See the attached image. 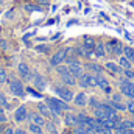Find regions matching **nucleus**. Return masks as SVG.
Listing matches in <instances>:
<instances>
[{"instance_id":"obj_17","label":"nucleus","mask_w":134,"mask_h":134,"mask_svg":"<svg viewBox=\"0 0 134 134\" xmlns=\"http://www.w3.org/2000/svg\"><path fill=\"white\" fill-rule=\"evenodd\" d=\"M95 44H97V39H95V37H92V36H83V44H81V45H83L86 50L94 52Z\"/></svg>"},{"instance_id":"obj_38","label":"nucleus","mask_w":134,"mask_h":134,"mask_svg":"<svg viewBox=\"0 0 134 134\" xmlns=\"http://www.w3.org/2000/svg\"><path fill=\"white\" fill-rule=\"evenodd\" d=\"M36 3L41 5V6H48L50 5V0H36Z\"/></svg>"},{"instance_id":"obj_42","label":"nucleus","mask_w":134,"mask_h":134,"mask_svg":"<svg viewBox=\"0 0 134 134\" xmlns=\"http://www.w3.org/2000/svg\"><path fill=\"white\" fill-rule=\"evenodd\" d=\"M103 92H104L106 95H111V94H112V87H111V84H109L108 87H104V89H103Z\"/></svg>"},{"instance_id":"obj_43","label":"nucleus","mask_w":134,"mask_h":134,"mask_svg":"<svg viewBox=\"0 0 134 134\" xmlns=\"http://www.w3.org/2000/svg\"><path fill=\"white\" fill-rule=\"evenodd\" d=\"M61 134H75V133H73V130H72V128H67V130H64Z\"/></svg>"},{"instance_id":"obj_3","label":"nucleus","mask_w":134,"mask_h":134,"mask_svg":"<svg viewBox=\"0 0 134 134\" xmlns=\"http://www.w3.org/2000/svg\"><path fill=\"white\" fill-rule=\"evenodd\" d=\"M8 87H9L11 95H14V97H17V98H24V97L27 95L25 86H24L22 80H19V78H11V80H8Z\"/></svg>"},{"instance_id":"obj_27","label":"nucleus","mask_w":134,"mask_h":134,"mask_svg":"<svg viewBox=\"0 0 134 134\" xmlns=\"http://www.w3.org/2000/svg\"><path fill=\"white\" fill-rule=\"evenodd\" d=\"M123 56H126L131 63H134V47L125 45V48H123Z\"/></svg>"},{"instance_id":"obj_49","label":"nucleus","mask_w":134,"mask_h":134,"mask_svg":"<svg viewBox=\"0 0 134 134\" xmlns=\"http://www.w3.org/2000/svg\"><path fill=\"white\" fill-rule=\"evenodd\" d=\"M133 120H134V117H133Z\"/></svg>"},{"instance_id":"obj_48","label":"nucleus","mask_w":134,"mask_h":134,"mask_svg":"<svg viewBox=\"0 0 134 134\" xmlns=\"http://www.w3.org/2000/svg\"><path fill=\"white\" fill-rule=\"evenodd\" d=\"M133 69H134V63H133Z\"/></svg>"},{"instance_id":"obj_33","label":"nucleus","mask_w":134,"mask_h":134,"mask_svg":"<svg viewBox=\"0 0 134 134\" xmlns=\"http://www.w3.org/2000/svg\"><path fill=\"white\" fill-rule=\"evenodd\" d=\"M126 112H130L134 117V98H128L126 100Z\"/></svg>"},{"instance_id":"obj_34","label":"nucleus","mask_w":134,"mask_h":134,"mask_svg":"<svg viewBox=\"0 0 134 134\" xmlns=\"http://www.w3.org/2000/svg\"><path fill=\"white\" fill-rule=\"evenodd\" d=\"M109 100H112V101H123V94H122V92H112V94H111V97H109Z\"/></svg>"},{"instance_id":"obj_1","label":"nucleus","mask_w":134,"mask_h":134,"mask_svg":"<svg viewBox=\"0 0 134 134\" xmlns=\"http://www.w3.org/2000/svg\"><path fill=\"white\" fill-rule=\"evenodd\" d=\"M55 70H56V73H58V76H59V80H61L63 84L70 86V87H75V86L78 84V78H75V76L70 73L67 64H59L58 67H55Z\"/></svg>"},{"instance_id":"obj_26","label":"nucleus","mask_w":134,"mask_h":134,"mask_svg":"<svg viewBox=\"0 0 134 134\" xmlns=\"http://www.w3.org/2000/svg\"><path fill=\"white\" fill-rule=\"evenodd\" d=\"M44 126H41V125H36L33 122H30V125H28V131L31 134H44V130H42Z\"/></svg>"},{"instance_id":"obj_32","label":"nucleus","mask_w":134,"mask_h":134,"mask_svg":"<svg viewBox=\"0 0 134 134\" xmlns=\"http://www.w3.org/2000/svg\"><path fill=\"white\" fill-rule=\"evenodd\" d=\"M0 104L5 108V109H11V104H9V100L6 98V95L3 92H0Z\"/></svg>"},{"instance_id":"obj_44","label":"nucleus","mask_w":134,"mask_h":134,"mask_svg":"<svg viewBox=\"0 0 134 134\" xmlns=\"http://www.w3.org/2000/svg\"><path fill=\"white\" fill-rule=\"evenodd\" d=\"M0 112H5V108H3L2 104H0Z\"/></svg>"},{"instance_id":"obj_15","label":"nucleus","mask_w":134,"mask_h":134,"mask_svg":"<svg viewBox=\"0 0 134 134\" xmlns=\"http://www.w3.org/2000/svg\"><path fill=\"white\" fill-rule=\"evenodd\" d=\"M36 111H37L41 115H44L47 120L52 119V111H50V108H48V104H47L45 101H39V103L36 104Z\"/></svg>"},{"instance_id":"obj_29","label":"nucleus","mask_w":134,"mask_h":134,"mask_svg":"<svg viewBox=\"0 0 134 134\" xmlns=\"http://www.w3.org/2000/svg\"><path fill=\"white\" fill-rule=\"evenodd\" d=\"M97 76H98V89H101V91H103L104 87H108V86L111 84V83H109V80H108L103 73H101V75H97Z\"/></svg>"},{"instance_id":"obj_40","label":"nucleus","mask_w":134,"mask_h":134,"mask_svg":"<svg viewBox=\"0 0 134 134\" xmlns=\"http://www.w3.org/2000/svg\"><path fill=\"white\" fill-rule=\"evenodd\" d=\"M3 134H14V128H13V126H6L5 131H3Z\"/></svg>"},{"instance_id":"obj_31","label":"nucleus","mask_w":134,"mask_h":134,"mask_svg":"<svg viewBox=\"0 0 134 134\" xmlns=\"http://www.w3.org/2000/svg\"><path fill=\"white\" fill-rule=\"evenodd\" d=\"M45 130H47V133H56V131H58V130H56V123H55L53 120H47Z\"/></svg>"},{"instance_id":"obj_10","label":"nucleus","mask_w":134,"mask_h":134,"mask_svg":"<svg viewBox=\"0 0 134 134\" xmlns=\"http://www.w3.org/2000/svg\"><path fill=\"white\" fill-rule=\"evenodd\" d=\"M87 101H89V95L86 94V91H80L73 97V104L78 106V108H86L87 106Z\"/></svg>"},{"instance_id":"obj_16","label":"nucleus","mask_w":134,"mask_h":134,"mask_svg":"<svg viewBox=\"0 0 134 134\" xmlns=\"http://www.w3.org/2000/svg\"><path fill=\"white\" fill-rule=\"evenodd\" d=\"M94 55H95V58H106L108 55H106V47H104V42L103 41H97V44H95V48H94Z\"/></svg>"},{"instance_id":"obj_13","label":"nucleus","mask_w":134,"mask_h":134,"mask_svg":"<svg viewBox=\"0 0 134 134\" xmlns=\"http://www.w3.org/2000/svg\"><path fill=\"white\" fill-rule=\"evenodd\" d=\"M84 67H86V70H87V72L95 73V75H101V73L104 72V66L98 64L97 61H87V63L84 64Z\"/></svg>"},{"instance_id":"obj_14","label":"nucleus","mask_w":134,"mask_h":134,"mask_svg":"<svg viewBox=\"0 0 134 134\" xmlns=\"http://www.w3.org/2000/svg\"><path fill=\"white\" fill-rule=\"evenodd\" d=\"M28 122H33L36 125H41V126H45V123H47V119L44 117V115H41L37 111H31V112H28V119H27Z\"/></svg>"},{"instance_id":"obj_7","label":"nucleus","mask_w":134,"mask_h":134,"mask_svg":"<svg viewBox=\"0 0 134 134\" xmlns=\"http://www.w3.org/2000/svg\"><path fill=\"white\" fill-rule=\"evenodd\" d=\"M17 73H19L20 80H24V81H31V78H33V70L30 69V66L27 63L17 64Z\"/></svg>"},{"instance_id":"obj_11","label":"nucleus","mask_w":134,"mask_h":134,"mask_svg":"<svg viewBox=\"0 0 134 134\" xmlns=\"http://www.w3.org/2000/svg\"><path fill=\"white\" fill-rule=\"evenodd\" d=\"M28 119V109L25 104H20L16 111H14V122L16 123H22Z\"/></svg>"},{"instance_id":"obj_25","label":"nucleus","mask_w":134,"mask_h":134,"mask_svg":"<svg viewBox=\"0 0 134 134\" xmlns=\"http://www.w3.org/2000/svg\"><path fill=\"white\" fill-rule=\"evenodd\" d=\"M100 104H101V101L98 100V97H97V95H91V97H89L87 106H89V108H91L92 111H94V109H97V108H98Z\"/></svg>"},{"instance_id":"obj_21","label":"nucleus","mask_w":134,"mask_h":134,"mask_svg":"<svg viewBox=\"0 0 134 134\" xmlns=\"http://www.w3.org/2000/svg\"><path fill=\"white\" fill-rule=\"evenodd\" d=\"M92 114H94V117H95L97 120H106V119H108V114H106V111H104L101 106H98L97 109H94Z\"/></svg>"},{"instance_id":"obj_37","label":"nucleus","mask_w":134,"mask_h":134,"mask_svg":"<svg viewBox=\"0 0 134 134\" xmlns=\"http://www.w3.org/2000/svg\"><path fill=\"white\" fill-rule=\"evenodd\" d=\"M0 50H8V41L6 39H0Z\"/></svg>"},{"instance_id":"obj_47","label":"nucleus","mask_w":134,"mask_h":134,"mask_svg":"<svg viewBox=\"0 0 134 134\" xmlns=\"http://www.w3.org/2000/svg\"><path fill=\"white\" fill-rule=\"evenodd\" d=\"M3 2H5V0H0V3H3Z\"/></svg>"},{"instance_id":"obj_9","label":"nucleus","mask_w":134,"mask_h":134,"mask_svg":"<svg viewBox=\"0 0 134 134\" xmlns=\"http://www.w3.org/2000/svg\"><path fill=\"white\" fill-rule=\"evenodd\" d=\"M63 122H64V125H66L67 128H75V126L78 125V117H76V114L72 112V109H70V111H66V112L63 114Z\"/></svg>"},{"instance_id":"obj_46","label":"nucleus","mask_w":134,"mask_h":134,"mask_svg":"<svg viewBox=\"0 0 134 134\" xmlns=\"http://www.w3.org/2000/svg\"><path fill=\"white\" fill-rule=\"evenodd\" d=\"M48 134H59V133H58V131H56V133H48Z\"/></svg>"},{"instance_id":"obj_6","label":"nucleus","mask_w":134,"mask_h":134,"mask_svg":"<svg viewBox=\"0 0 134 134\" xmlns=\"http://www.w3.org/2000/svg\"><path fill=\"white\" fill-rule=\"evenodd\" d=\"M31 83H33V87H36L37 91H45L47 89V80L44 75H41L37 70H33V78H31Z\"/></svg>"},{"instance_id":"obj_8","label":"nucleus","mask_w":134,"mask_h":134,"mask_svg":"<svg viewBox=\"0 0 134 134\" xmlns=\"http://www.w3.org/2000/svg\"><path fill=\"white\" fill-rule=\"evenodd\" d=\"M67 66H69V70H70V73H72L75 78H80V76L84 73V70H86L84 64H83L80 59H76V61H73V63H70V64H67Z\"/></svg>"},{"instance_id":"obj_23","label":"nucleus","mask_w":134,"mask_h":134,"mask_svg":"<svg viewBox=\"0 0 134 134\" xmlns=\"http://www.w3.org/2000/svg\"><path fill=\"white\" fill-rule=\"evenodd\" d=\"M78 86L84 91V89H89V81H87V72H84L80 78H78Z\"/></svg>"},{"instance_id":"obj_12","label":"nucleus","mask_w":134,"mask_h":134,"mask_svg":"<svg viewBox=\"0 0 134 134\" xmlns=\"http://www.w3.org/2000/svg\"><path fill=\"white\" fill-rule=\"evenodd\" d=\"M104 70L109 72L111 75H122L123 73V69L119 66V63H114V61H106L104 63Z\"/></svg>"},{"instance_id":"obj_5","label":"nucleus","mask_w":134,"mask_h":134,"mask_svg":"<svg viewBox=\"0 0 134 134\" xmlns=\"http://www.w3.org/2000/svg\"><path fill=\"white\" fill-rule=\"evenodd\" d=\"M66 56H67V47H61V48H58L53 55H50V59H48L50 67H58L59 64H64Z\"/></svg>"},{"instance_id":"obj_36","label":"nucleus","mask_w":134,"mask_h":134,"mask_svg":"<svg viewBox=\"0 0 134 134\" xmlns=\"http://www.w3.org/2000/svg\"><path fill=\"white\" fill-rule=\"evenodd\" d=\"M5 83H8V75H6L5 69L0 66V84H5Z\"/></svg>"},{"instance_id":"obj_41","label":"nucleus","mask_w":134,"mask_h":134,"mask_svg":"<svg viewBox=\"0 0 134 134\" xmlns=\"http://www.w3.org/2000/svg\"><path fill=\"white\" fill-rule=\"evenodd\" d=\"M14 134H27V130H24V128H14Z\"/></svg>"},{"instance_id":"obj_39","label":"nucleus","mask_w":134,"mask_h":134,"mask_svg":"<svg viewBox=\"0 0 134 134\" xmlns=\"http://www.w3.org/2000/svg\"><path fill=\"white\" fill-rule=\"evenodd\" d=\"M6 122H8L6 114H5V112H0V123H6Z\"/></svg>"},{"instance_id":"obj_20","label":"nucleus","mask_w":134,"mask_h":134,"mask_svg":"<svg viewBox=\"0 0 134 134\" xmlns=\"http://www.w3.org/2000/svg\"><path fill=\"white\" fill-rule=\"evenodd\" d=\"M108 103L115 109V111H119V112H125L126 111V103H123V101H112V100H108Z\"/></svg>"},{"instance_id":"obj_45","label":"nucleus","mask_w":134,"mask_h":134,"mask_svg":"<svg viewBox=\"0 0 134 134\" xmlns=\"http://www.w3.org/2000/svg\"><path fill=\"white\" fill-rule=\"evenodd\" d=\"M3 131H5V128H3V126H0V134H3Z\"/></svg>"},{"instance_id":"obj_4","label":"nucleus","mask_w":134,"mask_h":134,"mask_svg":"<svg viewBox=\"0 0 134 134\" xmlns=\"http://www.w3.org/2000/svg\"><path fill=\"white\" fill-rule=\"evenodd\" d=\"M119 89L126 98H134V80H128L123 75H119Z\"/></svg>"},{"instance_id":"obj_35","label":"nucleus","mask_w":134,"mask_h":134,"mask_svg":"<svg viewBox=\"0 0 134 134\" xmlns=\"http://www.w3.org/2000/svg\"><path fill=\"white\" fill-rule=\"evenodd\" d=\"M125 78H128V80H134V69H123V73H122Z\"/></svg>"},{"instance_id":"obj_24","label":"nucleus","mask_w":134,"mask_h":134,"mask_svg":"<svg viewBox=\"0 0 134 134\" xmlns=\"http://www.w3.org/2000/svg\"><path fill=\"white\" fill-rule=\"evenodd\" d=\"M117 63H119V66L122 67V69H131V67H133V63H131L126 56H123V55L119 56V61H117Z\"/></svg>"},{"instance_id":"obj_28","label":"nucleus","mask_w":134,"mask_h":134,"mask_svg":"<svg viewBox=\"0 0 134 134\" xmlns=\"http://www.w3.org/2000/svg\"><path fill=\"white\" fill-rule=\"evenodd\" d=\"M76 117H78V125H87L91 115H87L86 112H76Z\"/></svg>"},{"instance_id":"obj_30","label":"nucleus","mask_w":134,"mask_h":134,"mask_svg":"<svg viewBox=\"0 0 134 134\" xmlns=\"http://www.w3.org/2000/svg\"><path fill=\"white\" fill-rule=\"evenodd\" d=\"M25 91H27V94H30V95H33V97H37V98H42V97H44V95L41 94V91H37L36 87H31V86L25 87Z\"/></svg>"},{"instance_id":"obj_2","label":"nucleus","mask_w":134,"mask_h":134,"mask_svg":"<svg viewBox=\"0 0 134 134\" xmlns=\"http://www.w3.org/2000/svg\"><path fill=\"white\" fill-rule=\"evenodd\" d=\"M52 89H53V92H55L61 100L67 101V103L73 101L75 94H73V91H72L70 86H66V84H63V83H55V84L52 86Z\"/></svg>"},{"instance_id":"obj_22","label":"nucleus","mask_w":134,"mask_h":134,"mask_svg":"<svg viewBox=\"0 0 134 134\" xmlns=\"http://www.w3.org/2000/svg\"><path fill=\"white\" fill-rule=\"evenodd\" d=\"M24 9H25L28 14H31V13H36V11H41L42 6L37 5V3H24Z\"/></svg>"},{"instance_id":"obj_18","label":"nucleus","mask_w":134,"mask_h":134,"mask_svg":"<svg viewBox=\"0 0 134 134\" xmlns=\"http://www.w3.org/2000/svg\"><path fill=\"white\" fill-rule=\"evenodd\" d=\"M123 48H125L123 42L115 41V44H114V47H112V56H115V58L122 56V55H123Z\"/></svg>"},{"instance_id":"obj_19","label":"nucleus","mask_w":134,"mask_h":134,"mask_svg":"<svg viewBox=\"0 0 134 134\" xmlns=\"http://www.w3.org/2000/svg\"><path fill=\"white\" fill-rule=\"evenodd\" d=\"M34 50H36L37 53H42V55H50L52 47H50L48 44H37V45H34Z\"/></svg>"}]
</instances>
